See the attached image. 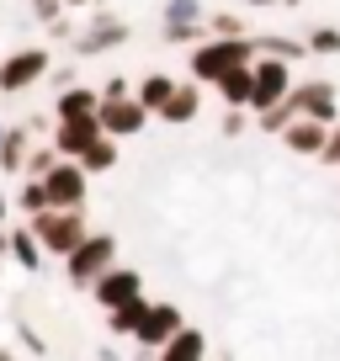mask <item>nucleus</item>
Returning <instances> with one entry per match:
<instances>
[{
	"label": "nucleus",
	"mask_w": 340,
	"mask_h": 361,
	"mask_svg": "<svg viewBox=\"0 0 340 361\" xmlns=\"http://www.w3.org/2000/svg\"><path fill=\"white\" fill-rule=\"evenodd\" d=\"M112 255H117V239L112 234H91V239H80L64 260H69V276H75V282H96V276L112 266Z\"/></svg>",
	"instance_id": "39448f33"
},
{
	"label": "nucleus",
	"mask_w": 340,
	"mask_h": 361,
	"mask_svg": "<svg viewBox=\"0 0 340 361\" xmlns=\"http://www.w3.org/2000/svg\"><path fill=\"white\" fill-rule=\"evenodd\" d=\"M287 96H293V69H287V59L282 54L261 59V64H255V96H250V106H255V112H272Z\"/></svg>",
	"instance_id": "20e7f679"
},
{
	"label": "nucleus",
	"mask_w": 340,
	"mask_h": 361,
	"mask_svg": "<svg viewBox=\"0 0 340 361\" xmlns=\"http://www.w3.org/2000/svg\"><path fill=\"white\" fill-rule=\"evenodd\" d=\"M43 75H48V54L43 48H22V54H11L6 64H0V90H27Z\"/></svg>",
	"instance_id": "6e6552de"
},
{
	"label": "nucleus",
	"mask_w": 340,
	"mask_h": 361,
	"mask_svg": "<svg viewBox=\"0 0 340 361\" xmlns=\"http://www.w3.org/2000/svg\"><path fill=\"white\" fill-rule=\"evenodd\" d=\"M176 329H181V314H176L170 303H154V308H149V319H144V329H138L133 340H138L144 350H165Z\"/></svg>",
	"instance_id": "1a4fd4ad"
},
{
	"label": "nucleus",
	"mask_w": 340,
	"mask_h": 361,
	"mask_svg": "<svg viewBox=\"0 0 340 361\" xmlns=\"http://www.w3.org/2000/svg\"><path fill=\"white\" fill-rule=\"evenodd\" d=\"M308 48H314V54H340V32H329V27H319V32L308 37Z\"/></svg>",
	"instance_id": "393cba45"
},
{
	"label": "nucleus",
	"mask_w": 340,
	"mask_h": 361,
	"mask_svg": "<svg viewBox=\"0 0 340 361\" xmlns=\"http://www.w3.org/2000/svg\"><path fill=\"white\" fill-rule=\"evenodd\" d=\"M123 37H128V27H117V22H102L91 37H80V54H102V48L123 43Z\"/></svg>",
	"instance_id": "412c9836"
},
{
	"label": "nucleus",
	"mask_w": 340,
	"mask_h": 361,
	"mask_svg": "<svg viewBox=\"0 0 340 361\" xmlns=\"http://www.w3.org/2000/svg\"><path fill=\"white\" fill-rule=\"evenodd\" d=\"M102 133H107L102 117H59L54 149H59V154H69V159H80V154H85V149H91Z\"/></svg>",
	"instance_id": "0eeeda50"
},
{
	"label": "nucleus",
	"mask_w": 340,
	"mask_h": 361,
	"mask_svg": "<svg viewBox=\"0 0 340 361\" xmlns=\"http://www.w3.org/2000/svg\"><path fill=\"white\" fill-rule=\"evenodd\" d=\"M293 106H298V117H319V123H335V90L324 85V80H314V85H298L293 90Z\"/></svg>",
	"instance_id": "9d476101"
},
{
	"label": "nucleus",
	"mask_w": 340,
	"mask_h": 361,
	"mask_svg": "<svg viewBox=\"0 0 340 361\" xmlns=\"http://www.w3.org/2000/svg\"><path fill=\"white\" fill-rule=\"evenodd\" d=\"M85 176H91V170L80 165V159H75V165H54L43 176L48 202H54V207H80V202H85Z\"/></svg>",
	"instance_id": "423d86ee"
},
{
	"label": "nucleus",
	"mask_w": 340,
	"mask_h": 361,
	"mask_svg": "<svg viewBox=\"0 0 340 361\" xmlns=\"http://www.w3.org/2000/svg\"><path fill=\"white\" fill-rule=\"evenodd\" d=\"M250 59H255V43H250V37H218V43H202V48L192 54V75L218 85L229 69L250 64Z\"/></svg>",
	"instance_id": "f257e3e1"
},
{
	"label": "nucleus",
	"mask_w": 340,
	"mask_h": 361,
	"mask_svg": "<svg viewBox=\"0 0 340 361\" xmlns=\"http://www.w3.org/2000/svg\"><path fill=\"white\" fill-rule=\"evenodd\" d=\"M282 133H287V144H293L298 154H324L329 123H319V117H303V123H287Z\"/></svg>",
	"instance_id": "f8f14e48"
},
{
	"label": "nucleus",
	"mask_w": 340,
	"mask_h": 361,
	"mask_svg": "<svg viewBox=\"0 0 340 361\" xmlns=\"http://www.w3.org/2000/svg\"><path fill=\"white\" fill-rule=\"evenodd\" d=\"M213 27H218L224 37H234V32H239V22H234V16H213Z\"/></svg>",
	"instance_id": "c85d7f7f"
},
{
	"label": "nucleus",
	"mask_w": 340,
	"mask_h": 361,
	"mask_svg": "<svg viewBox=\"0 0 340 361\" xmlns=\"http://www.w3.org/2000/svg\"><path fill=\"white\" fill-rule=\"evenodd\" d=\"M138 287H144V282H138V271H112V266H107L102 276H96V298H102L107 308H117V303H128V298H138Z\"/></svg>",
	"instance_id": "9b49d317"
},
{
	"label": "nucleus",
	"mask_w": 340,
	"mask_h": 361,
	"mask_svg": "<svg viewBox=\"0 0 340 361\" xmlns=\"http://www.w3.org/2000/svg\"><path fill=\"white\" fill-rule=\"evenodd\" d=\"M218 90H224V102H229V106H250V96H255V64L229 69V75L218 80Z\"/></svg>",
	"instance_id": "ddd939ff"
},
{
	"label": "nucleus",
	"mask_w": 340,
	"mask_h": 361,
	"mask_svg": "<svg viewBox=\"0 0 340 361\" xmlns=\"http://www.w3.org/2000/svg\"><path fill=\"white\" fill-rule=\"evenodd\" d=\"M102 112V96L96 90H64L59 96V117H96Z\"/></svg>",
	"instance_id": "dca6fc26"
},
{
	"label": "nucleus",
	"mask_w": 340,
	"mask_h": 361,
	"mask_svg": "<svg viewBox=\"0 0 340 361\" xmlns=\"http://www.w3.org/2000/svg\"><path fill=\"white\" fill-rule=\"evenodd\" d=\"M0 149H6V128H0Z\"/></svg>",
	"instance_id": "2f4dec72"
},
{
	"label": "nucleus",
	"mask_w": 340,
	"mask_h": 361,
	"mask_svg": "<svg viewBox=\"0 0 340 361\" xmlns=\"http://www.w3.org/2000/svg\"><path fill=\"white\" fill-rule=\"evenodd\" d=\"M181 22H197V0H170L165 6V27H181Z\"/></svg>",
	"instance_id": "b1692460"
},
{
	"label": "nucleus",
	"mask_w": 340,
	"mask_h": 361,
	"mask_svg": "<svg viewBox=\"0 0 340 361\" xmlns=\"http://www.w3.org/2000/svg\"><path fill=\"white\" fill-rule=\"evenodd\" d=\"M69 6H80V0H69Z\"/></svg>",
	"instance_id": "72a5a7b5"
},
{
	"label": "nucleus",
	"mask_w": 340,
	"mask_h": 361,
	"mask_svg": "<svg viewBox=\"0 0 340 361\" xmlns=\"http://www.w3.org/2000/svg\"><path fill=\"white\" fill-rule=\"evenodd\" d=\"M102 128L107 133H138V128H144V117H149V106L138 102V96H128V85L123 80H112V85H107V96H102Z\"/></svg>",
	"instance_id": "7ed1b4c3"
},
{
	"label": "nucleus",
	"mask_w": 340,
	"mask_h": 361,
	"mask_svg": "<svg viewBox=\"0 0 340 361\" xmlns=\"http://www.w3.org/2000/svg\"><path fill=\"white\" fill-rule=\"evenodd\" d=\"M149 308H154V303H144V293L128 298V303H117V308H112V329H117V335H138V329H144V319H149Z\"/></svg>",
	"instance_id": "4468645a"
},
{
	"label": "nucleus",
	"mask_w": 340,
	"mask_h": 361,
	"mask_svg": "<svg viewBox=\"0 0 340 361\" xmlns=\"http://www.w3.org/2000/svg\"><path fill=\"white\" fill-rule=\"evenodd\" d=\"M80 165L91 170V176H96V170H112V165H117V149H112V133H102V138H96V144L85 149V154H80Z\"/></svg>",
	"instance_id": "aec40b11"
},
{
	"label": "nucleus",
	"mask_w": 340,
	"mask_h": 361,
	"mask_svg": "<svg viewBox=\"0 0 340 361\" xmlns=\"http://www.w3.org/2000/svg\"><path fill=\"white\" fill-rule=\"evenodd\" d=\"M170 96H176V80H170V75H149L144 85H138V102H144L149 112H159Z\"/></svg>",
	"instance_id": "6ab92c4d"
},
{
	"label": "nucleus",
	"mask_w": 340,
	"mask_h": 361,
	"mask_svg": "<svg viewBox=\"0 0 340 361\" xmlns=\"http://www.w3.org/2000/svg\"><path fill=\"white\" fill-rule=\"evenodd\" d=\"M27 159V133H6V149H0V170H16Z\"/></svg>",
	"instance_id": "4be33fe9"
},
{
	"label": "nucleus",
	"mask_w": 340,
	"mask_h": 361,
	"mask_svg": "<svg viewBox=\"0 0 340 361\" xmlns=\"http://www.w3.org/2000/svg\"><path fill=\"white\" fill-rule=\"evenodd\" d=\"M6 245H11V239H0V260H6Z\"/></svg>",
	"instance_id": "c756f323"
},
{
	"label": "nucleus",
	"mask_w": 340,
	"mask_h": 361,
	"mask_svg": "<svg viewBox=\"0 0 340 361\" xmlns=\"http://www.w3.org/2000/svg\"><path fill=\"white\" fill-rule=\"evenodd\" d=\"M22 207H27V213H43V207H54V202H48V186H43L37 176L22 186Z\"/></svg>",
	"instance_id": "5701e85b"
},
{
	"label": "nucleus",
	"mask_w": 340,
	"mask_h": 361,
	"mask_svg": "<svg viewBox=\"0 0 340 361\" xmlns=\"http://www.w3.org/2000/svg\"><path fill=\"white\" fill-rule=\"evenodd\" d=\"M0 218H6V197H0Z\"/></svg>",
	"instance_id": "7c9ffc66"
},
{
	"label": "nucleus",
	"mask_w": 340,
	"mask_h": 361,
	"mask_svg": "<svg viewBox=\"0 0 340 361\" xmlns=\"http://www.w3.org/2000/svg\"><path fill=\"white\" fill-rule=\"evenodd\" d=\"M11 255L22 260L27 271H37V266H43V239H37L32 228H16V234H11Z\"/></svg>",
	"instance_id": "a211bd4d"
},
{
	"label": "nucleus",
	"mask_w": 340,
	"mask_h": 361,
	"mask_svg": "<svg viewBox=\"0 0 340 361\" xmlns=\"http://www.w3.org/2000/svg\"><path fill=\"white\" fill-rule=\"evenodd\" d=\"M32 234L43 239V250L69 255L85 239V218H80V207H43V213H32Z\"/></svg>",
	"instance_id": "f03ea898"
},
{
	"label": "nucleus",
	"mask_w": 340,
	"mask_h": 361,
	"mask_svg": "<svg viewBox=\"0 0 340 361\" xmlns=\"http://www.w3.org/2000/svg\"><path fill=\"white\" fill-rule=\"evenodd\" d=\"M266 54H282V59H303V43H272V37H266Z\"/></svg>",
	"instance_id": "bb28decb"
},
{
	"label": "nucleus",
	"mask_w": 340,
	"mask_h": 361,
	"mask_svg": "<svg viewBox=\"0 0 340 361\" xmlns=\"http://www.w3.org/2000/svg\"><path fill=\"white\" fill-rule=\"evenodd\" d=\"M197 106H202V96H197V85H176V96H170L165 106H159V117L165 123H192Z\"/></svg>",
	"instance_id": "2eb2a0df"
},
{
	"label": "nucleus",
	"mask_w": 340,
	"mask_h": 361,
	"mask_svg": "<svg viewBox=\"0 0 340 361\" xmlns=\"http://www.w3.org/2000/svg\"><path fill=\"white\" fill-rule=\"evenodd\" d=\"M170 43H192V37H202V27H197V22H181V27H170Z\"/></svg>",
	"instance_id": "a878e982"
},
{
	"label": "nucleus",
	"mask_w": 340,
	"mask_h": 361,
	"mask_svg": "<svg viewBox=\"0 0 340 361\" xmlns=\"http://www.w3.org/2000/svg\"><path fill=\"white\" fill-rule=\"evenodd\" d=\"M319 159H329V165H340V128H335V133L324 138V154H319Z\"/></svg>",
	"instance_id": "cd10ccee"
},
{
	"label": "nucleus",
	"mask_w": 340,
	"mask_h": 361,
	"mask_svg": "<svg viewBox=\"0 0 340 361\" xmlns=\"http://www.w3.org/2000/svg\"><path fill=\"white\" fill-rule=\"evenodd\" d=\"M202 350H207L202 329H176V335H170V345H165V356H170V361H192V356H202Z\"/></svg>",
	"instance_id": "f3484780"
},
{
	"label": "nucleus",
	"mask_w": 340,
	"mask_h": 361,
	"mask_svg": "<svg viewBox=\"0 0 340 361\" xmlns=\"http://www.w3.org/2000/svg\"><path fill=\"white\" fill-rule=\"evenodd\" d=\"M255 6H272V0H255Z\"/></svg>",
	"instance_id": "473e14b6"
}]
</instances>
